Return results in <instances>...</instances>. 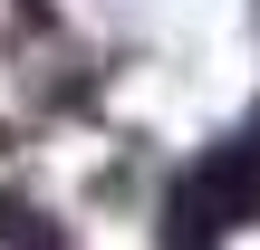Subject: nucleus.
<instances>
[{
	"label": "nucleus",
	"mask_w": 260,
	"mask_h": 250,
	"mask_svg": "<svg viewBox=\"0 0 260 250\" xmlns=\"http://www.w3.org/2000/svg\"><path fill=\"white\" fill-rule=\"evenodd\" d=\"M241 222H260V106L164 193V250H222Z\"/></svg>",
	"instance_id": "f257e3e1"
},
{
	"label": "nucleus",
	"mask_w": 260,
	"mask_h": 250,
	"mask_svg": "<svg viewBox=\"0 0 260 250\" xmlns=\"http://www.w3.org/2000/svg\"><path fill=\"white\" fill-rule=\"evenodd\" d=\"M0 250H77V231L58 212H39L29 193H0Z\"/></svg>",
	"instance_id": "f03ea898"
}]
</instances>
